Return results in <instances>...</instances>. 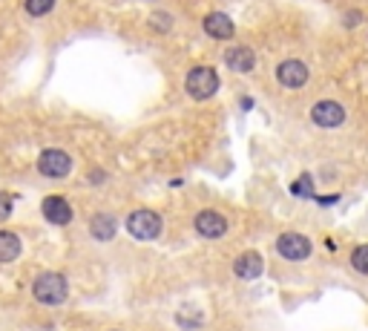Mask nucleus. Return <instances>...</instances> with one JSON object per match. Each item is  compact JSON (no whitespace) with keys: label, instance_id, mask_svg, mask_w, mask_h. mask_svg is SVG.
Segmentation results:
<instances>
[{"label":"nucleus","instance_id":"obj_1","mask_svg":"<svg viewBox=\"0 0 368 331\" xmlns=\"http://www.w3.org/2000/svg\"><path fill=\"white\" fill-rule=\"evenodd\" d=\"M32 297L41 305H64L69 297V282L64 274L58 271H43L41 277H35L32 282Z\"/></svg>","mask_w":368,"mask_h":331},{"label":"nucleus","instance_id":"obj_18","mask_svg":"<svg viewBox=\"0 0 368 331\" xmlns=\"http://www.w3.org/2000/svg\"><path fill=\"white\" fill-rule=\"evenodd\" d=\"M12 207H15V196L0 191V222H6L12 216Z\"/></svg>","mask_w":368,"mask_h":331},{"label":"nucleus","instance_id":"obj_16","mask_svg":"<svg viewBox=\"0 0 368 331\" xmlns=\"http://www.w3.org/2000/svg\"><path fill=\"white\" fill-rule=\"evenodd\" d=\"M351 265H354L357 274H365V277H368V245H357V248H354Z\"/></svg>","mask_w":368,"mask_h":331},{"label":"nucleus","instance_id":"obj_6","mask_svg":"<svg viewBox=\"0 0 368 331\" xmlns=\"http://www.w3.org/2000/svg\"><path fill=\"white\" fill-rule=\"evenodd\" d=\"M277 81L285 87V89H300L308 84V64L300 61V58H288L277 66Z\"/></svg>","mask_w":368,"mask_h":331},{"label":"nucleus","instance_id":"obj_15","mask_svg":"<svg viewBox=\"0 0 368 331\" xmlns=\"http://www.w3.org/2000/svg\"><path fill=\"white\" fill-rule=\"evenodd\" d=\"M55 9V0H23V12L29 17H46Z\"/></svg>","mask_w":368,"mask_h":331},{"label":"nucleus","instance_id":"obj_9","mask_svg":"<svg viewBox=\"0 0 368 331\" xmlns=\"http://www.w3.org/2000/svg\"><path fill=\"white\" fill-rule=\"evenodd\" d=\"M196 230H199V236H205V240H219V236H225L230 222L219 214V210H202V214H196L193 219Z\"/></svg>","mask_w":368,"mask_h":331},{"label":"nucleus","instance_id":"obj_7","mask_svg":"<svg viewBox=\"0 0 368 331\" xmlns=\"http://www.w3.org/2000/svg\"><path fill=\"white\" fill-rule=\"evenodd\" d=\"M311 118H314V124L316 127H339L342 122H346V107H342L339 101H316L311 107Z\"/></svg>","mask_w":368,"mask_h":331},{"label":"nucleus","instance_id":"obj_14","mask_svg":"<svg viewBox=\"0 0 368 331\" xmlns=\"http://www.w3.org/2000/svg\"><path fill=\"white\" fill-rule=\"evenodd\" d=\"M23 253V242L20 236L12 230H0V265H9Z\"/></svg>","mask_w":368,"mask_h":331},{"label":"nucleus","instance_id":"obj_2","mask_svg":"<svg viewBox=\"0 0 368 331\" xmlns=\"http://www.w3.org/2000/svg\"><path fill=\"white\" fill-rule=\"evenodd\" d=\"M187 96L196 98V101H207L216 96V89H219V75H216V69L210 66H196L187 73Z\"/></svg>","mask_w":368,"mask_h":331},{"label":"nucleus","instance_id":"obj_11","mask_svg":"<svg viewBox=\"0 0 368 331\" xmlns=\"http://www.w3.org/2000/svg\"><path fill=\"white\" fill-rule=\"evenodd\" d=\"M225 64L233 69V73L248 75L256 66V55H253V50H248V46H230V50L225 52Z\"/></svg>","mask_w":368,"mask_h":331},{"label":"nucleus","instance_id":"obj_17","mask_svg":"<svg viewBox=\"0 0 368 331\" xmlns=\"http://www.w3.org/2000/svg\"><path fill=\"white\" fill-rule=\"evenodd\" d=\"M170 27H173V17H170L167 12H153L150 15V29L153 32H170Z\"/></svg>","mask_w":368,"mask_h":331},{"label":"nucleus","instance_id":"obj_4","mask_svg":"<svg viewBox=\"0 0 368 331\" xmlns=\"http://www.w3.org/2000/svg\"><path fill=\"white\" fill-rule=\"evenodd\" d=\"M38 173L46 176V179H66L72 173V156L61 147H46L41 156H38Z\"/></svg>","mask_w":368,"mask_h":331},{"label":"nucleus","instance_id":"obj_12","mask_svg":"<svg viewBox=\"0 0 368 331\" xmlns=\"http://www.w3.org/2000/svg\"><path fill=\"white\" fill-rule=\"evenodd\" d=\"M89 233H92V240H98V242H110L112 236L118 233V219L112 214H95L89 219Z\"/></svg>","mask_w":368,"mask_h":331},{"label":"nucleus","instance_id":"obj_8","mask_svg":"<svg viewBox=\"0 0 368 331\" xmlns=\"http://www.w3.org/2000/svg\"><path fill=\"white\" fill-rule=\"evenodd\" d=\"M41 214L49 225H55V228H64L72 222V205L66 196H46L41 202Z\"/></svg>","mask_w":368,"mask_h":331},{"label":"nucleus","instance_id":"obj_10","mask_svg":"<svg viewBox=\"0 0 368 331\" xmlns=\"http://www.w3.org/2000/svg\"><path fill=\"white\" fill-rule=\"evenodd\" d=\"M202 27H205V32H207L210 38H216V41H230L233 32H236L233 20H230L225 12H210V15L202 20Z\"/></svg>","mask_w":368,"mask_h":331},{"label":"nucleus","instance_id":"obj_20","mask_svg":"<svg viewBox=\"0 0 368 331\" xmlns=\"http://www.w3.org/2000/svg\"><path fill=\"white\" fill-rule=\"evenodd\" d=\"M101 182H107L104 170H89V184H101Z\"/></svg>","mask_w":368,"mask_h":331},{"label":"nucleus","instance_id":"obj_19","mask_svg":"<svg viewBox=\"0 0 368 331\" xmlns=\"http://www.w3.org/2000/svg\"><path fill=\"white\" fill-rule=\"evenodd\" d=\"M342 20H346V27H357V23L362 20V15H360L357 9H351V12H348L346 17H342Z\"/></svg>","mask_w":368,"mask_h":331},{"label":"nucleus","instance_id":"obj_3","mask_svg":"<svg viewBox=\"0 0 368 331\" xmlns=\"http://www.w3.org/2000/svg\"><path fill=\"white\" fill-rule=\"evenodd\" d=\"M161 228H164V222H161V216L156 214V210L141 207V210H133V214L127 216V230L135 236V240H141V242L159 240Z\"/></svg>","mask_w":368,"mask_h":331},{"label":"nucleus","instance_id":"obj_13","mask_svg":"<svg viewBox=\"0 0 368 331\" xmlns=\"http://www.w3.org/2000/svg\"><path fill=\"white\" fill-rule=\"evenodd\" d=\"M262 271H265V263H262V256L253 253V251L242 253L236 263H233V274H236L239 279H256Z\"/></svg>","mask_w":368,"mask_h":331},{"label":"nucleus","instance_id":"obj_5","mask_svg":"<svg viewBox=\"0 0 368 331\" xmlns=\"http://www.w3.org/2000/svg\"><path fill=\"white\" fill-rule=\"evenodd\" d=\"M277 253L288 263H302L311 256V240L302 233H282L277 240Z\"/></svg>","mask_w":368,"mask_h":331}]
</instances>
